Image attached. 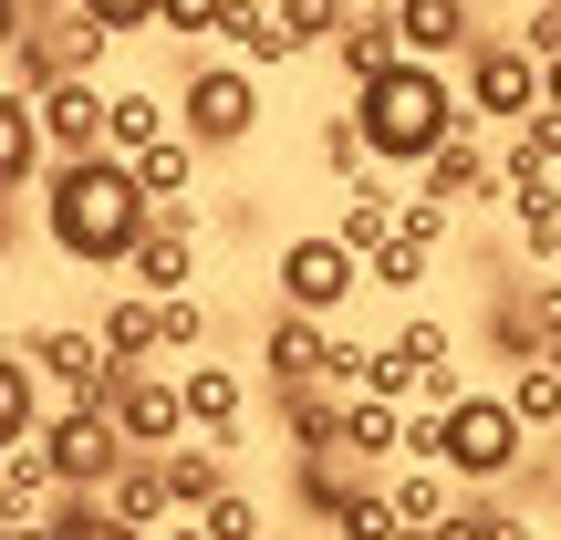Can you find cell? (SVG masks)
Returning <instances> with one entry per match:
<instances>
[{"instance_id":"cell-42","label":"cell","mask_w":561,"mask_h":540,"mask_svg":"<svg viewBox=\"0 0 561 540\" xmlns=\"http://www.w3.org/2000/svg\"><path fill=\"white\" fill-rule=\"evenodd\" d=\"M520 146H541V157H561V104H530V115H520Z\"/></svg>"},{"instance_id":"cell-27","label":"cell","mask_w":561,"mask_h":540,"mask_svg":"<svg viewBox=\"0 0 561 540\" xmlns=\"http://www.w3.org/2000/svg\"><path fill=\"white\" fill-rule=\"evenodd\" d=\"M510 405L530 416V437H561V364L551 354H520V364H510Z\"/></svg>"},{"instance_id":"cell-3","label":"cell","mask_w":561,"mask_h":540,"mask_svg":"<svg viewBox=\"0 0 561 540\" xmlns=\"http://www.w3.org/2000/svg\"><path fill=\"white\" fill-rule=\"evenodd\" d=\"M520 458H530V416L510 405V384H500V395L468 384V395L447 405V479H458V489H510Z\"/></svg>"},{"instance_id":"cell-30","label":"cell","mask_w":561,"mask_h":540,"mask_svg":"<svg viewBox=\"0 0 561 540\" xmlns=\"http://www.w3.org/2000/svg\"><path fill=\"white\" fill-rule=\"evenodd\" d=\"M364 0H280V32H291V62L301 53H333V32L354 21Z\"/></svg>"},{"instance_id":"cell-46","label":"cell","mask_w":561,"mask_h":540,"mask_svg":"<svg viewBox=\"0 0 561 540\" xmlns=\"http://www.w3.org/2000/svg\"><path fill=\"white\" fill-rule=\"evenodd\" d=\"M551 364H561V343H551Z\"/></svg>"},{"instance_id":"cell-33","label":"cell","mask_w":561,"mask_h":540,"mask_svg":"<svg viewBox=\"0 0 561 540\" xmlns=\"http://www.w3.org/2000/svg\"><path fill=\"white\" fill-rule=\"evenodd\" d=\"M416 384H426L416 364H405L396 343H375V354H364V384H354V395H396V405H416Z\"/></svg>"},{"instance_id":"cell-10","label":"cell","mask_w":561,"mask_h":540,"mask_svg":"<svg viewBox=\"0 0 561 540\" xmlns=\"http://www.w3.org/2000/svg\"><path fill=\"white\" fill-rule=\"evenodd\" d=\"M125 280L136 291H198V198H167L157 208V229L136 240V261H125Z\"/></svg>"},{"instance_id":"cell-39","label":"cell","mask_w":561,"mask_h":540,"mask_svg":"<svg viewBox=\"0 0 561 540\" xmlns=\"http://www.w3.org/2000/svg\"><path fill=\"white\" fill-rule=\"evenodd\" d=\"M219 11H229V0H167V11H157V32L198 42V32H219Z\"/></svg>"},{"instance_id":"cell-26","label":"cell","mask_w":561,"mask_h":540,"mask_svg":"<svg viewBox=\"0 0 561 540\" xmlns=\"http://www.w3.org/2000/svg\"><path fill=\"white\" fill-rule=\"evenodd\" d=\"M343 447H364V458H405V405L396 395H354V405H343Z\"/></svg>"},{"instance_id":"cell-14","label":"cell","mask_w":561,"mask_h":540,"mask_svg":"<svg viewBox=\"0 0 561 540\" xmlns=\"http://www.w3.org/2000/svg\"><path fill=\"white\" fill-rule=\"evenodd\" d=\"M396 32H405L416 62H468V53H479V0H405Z\"/></svg>"},{"instance_id":"cell-8","label":"cell","mask_w":561,"mask_h":540,"mask_svg":"<svg viewBox=\"0 0 561 540\" xmlns=\"http://www.w3.org/2000/svg\"><path fill=\"white\" fill-rule=\"evenodd\" d=\"M458 83H468V104H479V125H520L530 104H541V53H530L520 32H500V42H479V53L458 62Z\"/></svg>"},{"instance_id":"cell-25","label":"cell","mask_w":561,"mask_h":540,"mask_svg":"<svg viewBox=\"0 0 561 540\" xmlns=\"http://www.w3.org/2000/svg\"><path fill=\"white\" fill-rule=\"evenodd\" d=\"M157 136H178V94H157V83H115V146L146 157Z\"/></svg>"},{"instance_id":"cell-43","label":"cell","mask_w":561,"mask_h":540,"mask_svg":"<svg viewBox=\"0 0 561 540\" xmlns=\"http://www.w3.org/2000/svg\"><path fill=\"white\" fill-rule=\"evenodd\" d=\"M157 540H208V520H198V509H178V520H167Z\"/></svg>"},{"instance_id":"cell-36","label":"cell","mask_w":561,"mask_h":540,"mask_svg":"<svg viewBox=\"0 0 561 540\" xmlns=\"http://www.w3.org/2000/svg\"><path fill=\"white\" fill-rule=\"evenodd\" d=\"M198 520H208V540H261V499H250V489H219Z\"/></svg>"},{"instance_id":"cell-41","label":"cell","mask_w":561,"mask_h":540,"mask_svg":"<svg viewBox=\"0 0 561 540\" xmlns=\"http://www.w3.org/2000/svg\"><path fill=\"white\" fill-rule=\"evenodd\" d=\"M364 354H375V343H343V333H333V354H322V375H333L343 395H354V384H364Z\"/></svg>"},{"instance_id":"cell-12","label":"cell","mask_w":561,"mask_h":540,"mask_svg":"<svg viewBox=\"0 0 561 540\" xmlns=\"http://www.w3.org/2000/svg\"><path fill=\"white\" fill-rule=\"evenodd\" d=\"M322 354H333V322L280 301L271 333H261V375H271V395H280V384H312V375H322Z\"/></svg>"},{"instance_id":"cell-19","label":"cell","mask_w":561,"mask_h":540,"mask_svg":"<svg viewBox=\"0 0 561 540\" xmlns=\"http://www.w3.org/2000/svg\"><path fill=\"white\" fill-rule=\"evenodd\" d=\"M104 499H115L136 530H167V520H178V479H167V447H136V458L115 468V489H104Z\"/></svg>"},{"instance_id":"cell-22","label":"cell","mask_w":561,"mask_h":540,"mask_svg":"<svg viewBox=\"0 0 561 540\" xmlns=\"http://www.w3.org/2000/svg\"><path fill=\"white\" fill-rule=\"evenodd\" d=\"M62 499V468L42 437H0V509H53Z\"/></svg>"},{"instance_id":"cell-18","label":"cell","mask_w":561,"mask_h":540,"mask_svg":"<svg viewBox=\"0 0 561 540\" xmlns=\"http://www.w3.org/2000/svg\"><path fill=\"white\" fill-rule=\"evenodd\" d=\"M94 333H104V354H115V364H157V354H167V301L125 280V291L104 301V322H94Z\"/></svg>"},{"instance_id":"cell-31","label":"cell","mask_w":561,"mask_h":540,"mask_svg":"<svg viewBox=\"0 0 561 540\" xmlns=\"http://www.w3.org/2000/svg\"><path fill=\"white\" fill-rule=\"evenodd\" d=\"M322 530H333V540H396V530H405V520H396V489H385V479H375V489H354V499H343Z\"/></svg>"},{"instance_id":"cell-44","label":"cell","mask_w":561,"mask_h":540,"mask_svg":"<svg viewBox=\"0 0 561 540\" xmlns=\"http://www.w3.org/2000/svg\"><path fill=\"white\" fill-rule=\"evenodd\" d=\"M541 104H561V53H551V62H541Z\"/></svg>"},{"instance_id":"cell-38","label":"cell","mask_w":561,"mask_h":540,"mask_svg":"<svg viewBox=\"0 0 561 540\" xmlns=\"http://www.w3.org/2000/svg\"><path fill=\"white\" fill-rule=\"evenodd\" d=\"M83 11H94L115 42H157V11H167V0H83Z\"/></svg>"},{"instance_id":"cell-28","label":"cell","mask_w":561,"mask_h":540,"mask_svg":"<svg viewBox=\"0 0 561 540\" xmlns=\"http://www.w3.org/2000/svg\"><path fill=\"white\" fill-rule=\"evenodd\" d=\"M198 157H208V146L187 136V125H178V136H157V146H146V157H136V177L157 187V208H167V198H187V187H198Z\"/></svg>"},{"instance_id":"cell-17","label":"cell","mask_w":561,"mask_h":540,"mask_svg":"<svg viewBox=\"0 0 561 540\" xmlns=\"http://www.w3.org/2000/svg\"><path fill=\"white\" fill-rule=\"evenodd\" d=\"M42 157H53V136H42V104L11 83V94H0V198H32Z\"/></svg>"},{"instance_id":"cell-34","label":"cell","mask_w":561,"mask_h":540,"mask_svg":"<svg viewBox=\"0 0 561 540\" xmlns=\"http://www.w3.org/2000/svg\"><path fill=\"white\" fill-rule=\"evenodd\" d=\"M167 354H178V364L208 354V301L198 291H167Z\"/></svg>"},{"instance_id":"cell-29","label":"cell","mask_w":561,"mask_h":540,"mask_svg":"<svg viewBox=\"0 0 561 540\" xmlns=\"http://www.w3.org/2000/svg\"><path fill=\"white\" fill-rule=\"evenodd\" d=\"M364 280H375V291H396V301H416L426 280H437V250H426V240H405V229H396V240H385L375 261H364Z\"/></svg>"},{"instance_id":"cell-15","label":"cell","mask_w":561,"mask_h":540,"mask_svg":"<svg viewBox=\"0 0 561 540\" xmlns=\"http://www.w3.org/2000/svg\"><path fill=\"white\" fill-rule=\"evenodd\" d=\"M416 187H426V198H447V208H479V198H500V157H489L479 125H468V136H447L437 157L416 166Z\"/></svg>"},{"instance_id":"cell-7","label":"cell","mask_w":561,"mask_h":540,"mask_svg":"<svg viewBox=\"0 0 561 540\" xmlns=\"http://www.w3.org/2000/svg\"><path fill=\"white\" fill-rule=\"evenodd\" d=\"M42 447H53L62 489H115V468L136 458V437L115 426V405H62V416H42Z\"/></svg>"},{"instance_id":"cell-16","label":"cell","mask_w":561,"mask_h":540,"mask_svg":"<svg viewBox=\"0 0 561 540\" xmlns=\"http://www.w3.org/2000/svg\"><path fill=\"white\" fill-rule=\"evenodd\" d=\"M178 384H187V426H198V437H229V447H240V416H250V384H240V364H208V354H187V364H178Z\"/></svg>"},{"instance_id":"cell-2","label":"cell","mask_w":561,"mask_h":540,"mask_svg":"<svg viewBox=\"0 0 561 540\" xmlns=\"http://www.w3.org/2000/svg\"><path fill=\"white\" fill-rule=\"evenodd\" d=\"M354 115H364V136H375V166H426L447 136L479 125V104H468V83H447V62L405 53L396 73L354 83Z\"/></svg>"},{"instance_id":"cell-11","label":"cell","mask_w":561,"mask_h":540,"mask_svg":"<svg viewBox=\"0 0 561 540\" xmlns=\"http://www.w3.org/2000/svg\"><path fill=\"white\" fill-rule=\"evenodd\" d=\"M115 426H125L136 447H178V437H198V426H187V384H178V375H157V364H136V375H125Z\"/></svg>"},{"instance_id":"cell-24","label":"cell","mask_w":561,"mask_h":540,"mask_svg":"<svg viewBox=\"0 0 561 540\" xmlns=\"http://www.w3.org/2000/svg\"><path fill=\"white\" fill-rule=\"evenodd\" d=\"M167 479H178V509H208L229 489V437H178L167 447Z\"/></svg>"},{"instance_id":"cell-47","label":"cell","mask_w":561,"mask_h":540,"mask_svg":"<svg viewBox=\"0 0 561 540\" xmlns=\"http://www.w3.org/2000/svg\"><path fill=\"white\" fill-rule=\"evenodd\" d=\"M551 11H561V0H551Z\"/></svg>"},{"instance_id":"cell-32","label":"cell","mask_w":561,"mask_h":540,"mask_svg":"<svg viewBox=\"0 0 561 540\" xmlns=\"http://www.w3.org/2000/svg\"><path fill=\"white\" fill-rule=\"evenodd\" d=\"M42 32H53V53H62V73H94V62L115 53V32H104V21L83 11V0H73V11H62V21H42Z\"/></svg>"},{"instance_id":"cell-35","label":"cell","mask_w":561,"mask_h":540,"mask_svg":"<svg viewBox=\"0 0 561 540\" xmlns=\"http://www.w3.org/2000/svg\"><path fill=\"white\" fill-rule=\"evenodd\" d=\"M396 354H405V364H416V375H426V364H458V333L416 312V322H396Z\"/></svg>"},{"instance_id":"cell-6","label":"cell","mask_w":561,"mask_h":540,"mask_svg":"<svg viewBox=\"0 0 561 540\" xmlns=\"http://www.w3.org/2000/svg\"><path fill=\"white\" fill-rule=\"evenodd\" d=\"M32 364H42V384H53L62 405H115L125 395V375H136V364H115L104 354V333L94 322H32Z\"/></svg>"},{"instance_id":"cell-23","label":"cell","mask_w":561,"mask_h":540,"mask_svg":"<svg viewBox=\"0 0 561 540\" xmlns=\"http://www.w3.org/2000/svg\"><path fill=\"white\" fill-rule=\"evenodd\" d=\"M208 42H229V53H240V62H261V73H271V62H291V32H280V0H229Z\"/></svg>"},{"instance_id":"cell-13","label":"cell","mask_w":561,"mask_h":540,"mask_svg":"<svg viewBox=\"0 0 561 540\" xmlns=\"http://www.w3.org/2000/svg\"><path fill=\"white\" fill-rule=\"evenodd\" d=\"M489 322H500V354L510 364H520V354H551V343H561V271L551 280H510Z\"/></svg>"},{"instance_id":"cell-20","label":"cell","mask_w":561,"mask_h":540,"mask_svg":"<svg viewBox=\"0 0 561 540\" xmlns=\"http://www.w3.org/2000/svg\"><path fill=\"white\" fill-rule=\"evenodd\" d=\"M405 62V32H396V11H354L333 32V73L343 83H375V73H396Z\"/></svg>"},{"instance_id":"cell-9","label":"cell","mask_w":561,"mask_h":540,"mask_svg":"<svg viewBox=\"0 0 561 540\" xmlns=\"http://www.w3.org/2000/svg\"><path fill=\"white\" fill-rule=\"evenodd\" d=\"M42 136H53V157H104L115 146V94H104L94 73H62V83H42Z\"/></svg>"},{"instance_id":"cell-1","label":"cell","mask_w":561,"mask_h":540,"mask_svg":"<svg viewBox=\"0 0 561 540\" xmlns=\"http://www.w3.org/2000/svg\"><path fill=\"white\" fill-rule=\"evenodd\" d=\"M146 229H157V187L136 177L125 146H104V157H53V177H42V240H53V261L125 271Z\"/></svg>"},{"instance_id":"cell-40","label":"cell","mask_w":561,"mask_h":540,"mask_svg":"<svg viewBox=\"0 0 561 540\" xmlns=\"http://www.w3.org/2000/svg\"><path fill=\"white\" fill-rule=\"evenodd\" d=\"M520 42H530V53H541V62L561 53V11H551V0H530V11H520Z\"/></svg>"},{"instance_id":"cell-4","label":"cell","mask_w":561,"mask_h":540,"mask_svg":"<svg viewBox=\"0 0 561 540\" xmlns=\"http://www.w3.org/2000/svg\"><path fill=\"white\" fill-rule=\"evenodd\" d=\"M178 125L208 146V157L250 146V136H261V62H240V53L208 62L198 53V62H187V83H178Z\"/></svg>"},{"instance_id":"cell-21","label":"cell","mask_w":561,"mask_h":540,"mask_svg":"<svg viewBox=\"0 0 561 540\" xmlns=\"http://www.w3.org/2000/svg\"><path fill=\"white\" fill-rule=\"evenodd\" d=\"M396 208H405V198H396V187L375 177V166H364V177H343V208H333V229H343V240L364 250V261H375V250L396 240Z\"/></svg>"},{"instance_id":"cell-37","label":"cell","mask_w":561,"mask_h":540,"mask_svg":"<svg viewBox=\"0 0 561 540\" xmlns=\"http://www.w3.org/2000/svg\"><path fill=\"white\" fill-rule=\"evenodd\" d=\"M458 540H530V520H520V509H500V499L479 489V499L458 509Z\"/></svg>"},{"instance_id":"cell-5","label":"cell","mask_w":561,"mask_h":540,"mask_svg":"<svg viewBox=\"0 0 561 540\" xmlns=\"http://www.w3.org/2000/svg\"><path fill=\"white\" fill-rule=\"evenodd\" d=\"M271 280H280V301H291V312H322V322H333L354 291H375V280H364V250L343 240V229H291V240H280V261H271Z\"/></svg>"},{"instance_id":"cell-45","label":"cell","mask_w":561,"mask_h":540,"mask_svg":"<svg viewBox=\"0 0 561 540\" xmlns=\"http://www.w3.org/2000/svg\"><path fill=\"white\" fill-rule=\"evenodd\" d=\"M364 11H405V0H364Z\"/></svg>"}]
</instances>
